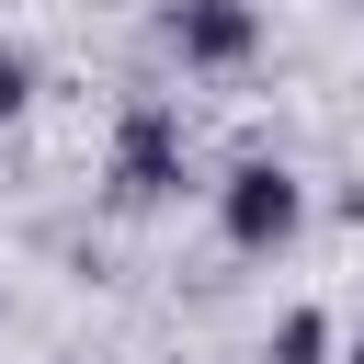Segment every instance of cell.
<instances>
[{
  "mask_svg": "<svg viewBox=\"0 0 364 364\" xmlns=\"http://www.w3.org/2000/svg\"><path fill=\"white\" fill-rule=\"evenodd\" d=\"M23 91H34V68H23V57H11V46H0V125H11V114H23Z\"/></svg>",
  "mask_w": 364,
  "mask_h": 364,
  "instance_id": "cell-5",
  "label": "cell"
},
{
  "mask_svg": "<svg viewBox=\"0 0 364 364\" xmlns=\"http://www.w3.org/2000/svg\"><path fill=\"white\" fill-rule=\"evenodd\" d=\"M216 228H228V250H284L296 228H307V193H296V171L284 159H239L228 182H216Z\"/></svg>",
  "mask_w": 364,
  "mask_h": 364,
  "instance_id": "cell-1",
  "label": "cell"
},
{
  "mask_svg": "<svg viewBox=\"0 0 364 364\" xmlns=\"http://www.w3.org/2000/svg\"><path fill=\"white\" fill-rule=\"evenodd\" d=\"M171 46H182V68H239L262 46V11L250 0H171Z\"/></svg>",
  "mask_w": 364,
  "mask_h": 364,
  "instance_id": "cell-3",
  "label": "cell"
},
{
  "mask_svg": "<svg viewBox=\"0 0 364 364\" xmlns=\"http://www.w3.org/2000/svg\"><path fill=\"white\" fill-rule=\"evenodd\" d=\"M114 193H125V205L182 193V125H171L159 102H136V114H125V136H114Z\"/></svg>",
  "mask_w": 364,
  "mask_h": 364,
  "instance_id": "cell-2",
  "label": "cell"
},
{
  "mask_svg": "<svg viewBox=\"0 0 364 364\" xmlns=\"http://www.w3.org/2000/svg\"><path fill=\"white\" fill-rule=\"evenodd\" d=\"M318 353H330V318H318V307H296V318L273 330V364H318Z\"/></svg>",
  "mask_w": 364,
  "mask_h": 364,
  "instance_id": "cell-4",
  "label": "cell"
},
{
  "mask_svg": "<svg viewBox=\"0 0 364 364\" xmlns=\"http://www.w3.org/2000/svg\"><path fill=\"white\" fill-rule=\"evenodd\" d=\"M353 364H364V341H353Z\"/></svg>",
  "mask_w": 364,
  "mask_h": 364,
  "instance_id": "cell-7",
  "label": "cell"
},
{
  "mask_svg": "<svg viewBox=\"0 0 364 364\" xmlns=\"http://www.w3.org/2000/svg\"><path fill=\"white\" fill-rule=\"evenodd\" d=\"M341 228H364V182H341Z\"/></svg>",
  "mask_w": 364,
  "mask_h": 364,
  "instance_id": "cell-6",
  "label": "cell"
}]
</instances>
